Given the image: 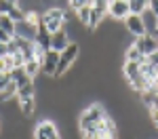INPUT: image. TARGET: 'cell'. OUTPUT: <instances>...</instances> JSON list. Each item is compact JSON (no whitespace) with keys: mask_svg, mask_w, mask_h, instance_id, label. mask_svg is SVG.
<instances>
[{"mask_svg":"<svg viewBox=\"0 0 158 139\" xmlns=\"http://www.w3.org/2000/svg\"><path fill=\"white\" fill-rule=\"evenodd\" d=\"M110 118L108 108H103L101 103H89L85 110L80 112V118H78V129L80 133H97L99 125Z\"/></svg>","mask_w":158,"mask_h":139,"instance_id":"1","label":"cell"},{"mask_svg":"<svg viewBox=\"0 0 158 139\" xmlns=\"http://www.w3.org/2000/svg\"><path fill=\"white\" fill-rule=\"evenodd\" d=\"M80 57V44L78 42H70L65 49L59 53V65H57V72H55V78H63L72 70V65L78 61Z\"/></svg>","mask_w":158,"mask_h":139,"instance_id":"2","label":"cell"},{"mask_svg":"<svg viewBox=\"0 0 158 139\" xmlns=\"http://www.w3.org/2000/svg\"><path fill=\"white\" fill-rule=\"evenodd\" d=\"M40 23L49 30V34H55L57 30H61L65 25V9L63 6H49L47 11L40 15Z\"/></svg>","mask_w":158,"mask_h":139,"instance_id":"3","label":"cell"},{"mask_svg":"<svg viewBox=\"0 0 158 139\" xmlns=\"http://www.w3.org/2000/svg\"><path fill=\"white\" fill-rule=\"evenodd\" d=\"M32 137L34 139H61V133H59V129H57V122H55V120L42 118L36 125Z\"/></svg>","mask_w":158,"mask_h":139,"instance_id":"4","label":"cell"},{"mask_svg":"<svg viewBox=\"0 0 158 139\" xmlns=\"http://www.w3.org/2000/svg\"><path fill=\"white\" fill-rule=\"evenodd\" d=\"M131 15L129 11V0H110L108 2V17H112L114 21H124Z\"/></svg>","mask_w":158,"mask_h":139,"instance_id":"5","label":"cell"},{"mask_svg":"<svg viewBox=\"0 0 158 139\" xmlns=\"http://www.w3.org/2000/svg\"><path fill=\"white\" fill-rule=\"evenodd\" d=\"M57 65H59V53H57V51H53V49H49L44 55H42V59H40V72H42L44 76L55 78Z\"/></svg>","mask_w":158,"mask_h":139,"instance_id":"6","label":"cell"},{"mask_svg":"<svg viewBox=\"0 0 158 139\" xmlns=\"http://www.w3.org/2000/svg\"><path fill=\"white\" fill-rule=\"evenodd\" d=\"M133 47L141 55H152V53H156L158 51V38L156 36H152V34H143V36H137L133 40Z\"/></svg>","mask_w":158,"mask_h":139,"instance_id":"7","label":"cell"},{"mask_svg":"<svg viewBox=\"0 0 158 139\" xmlns=\"http://www.w3.org/2000/svg\"><path fill=\"white\" fill-rule=\"evenodd\" d=\"M122 25H124V30H127L133 38L148 34V32H146V25H143V21H141V15H133V13H131V15L122 21Z\"/></svg>","mask_w":158,"mask_h":139,"instance_id":"8","label":"cell"},{"mask_svg":"<svg viewBox=\"0 0 158 139\" xmlns=\"http://www.w3.org/2000/svg\"><path fill=\"white\" fill-rule=\"evenodd\" d=\"M70 42H72V40H70V36H68V30H65V27H61V30L55 32V34H51V49L57 51V53H61Z\"/></svg>","mask_w":158,"mask_h":139,"instance_id":"9","label":"cell"},{"mask_svg":"<svg viewBox=\"0 0 158 139\" xmlns=\"http://www.w3.org/2000/svg\"><path fill=\"white\" fill-rule=\"evenodd\" d=\"M19 112H21V116H23V118H32V116L38 112V97L19 101Z\"/></svg>","mask_w":158,"mask_h":139,"instance_id":"10","label":"cell"},{"mask_svg":"<svg viewBox=\"0 0 158 139\" xmlns=\"http://www.w3.org/2000/svg\"><path fill=\"white\" fill-rule=\"evenodd\" d=\"M139 74H141V65H139V63H133V61H124L122 63V76H124L127 82L135 80Z\"/></svg>","mask_w":158,"mask_h":139,"instance_id":"11","label":"cell"},{"mask_svg":"<svg viewBox=\"0 0 158 139\" xmlns=\"http://www.w3.org/2000/svg\"><path fill=\"white\" fill-rule=\"evenodd\" d=\"M9 76H11V82L15 84V87L19 88V87H23V84H27L32 78L25 74V70L23 67H13L11 72H9Z\"/></svg>","mask_w":158,"mask_h":139,"instance_id":"12","label":"cell"},{"mask_svg":"<svg viewBox=\"0 0 158 139\" xmlns=\"http://www.w3.org/2000/svg\"><path fill=\"white\" fill-rule=\"evenodd\" d=\"M32 97H36V82L34 80H30L27 84L17 88V95H15V99L17 101H23V99H32Z\"/></svg>","mask_w":158,"mask_h":139,"instance_id":"13","label":"cell"},{"mask_svg":"<svg viewBox=\"0 0 158 139\" xmlns=\"http://www.w3.org/2000/svg\"><path fill=\"white\" fill-rule=\"evenodd\" d=\"M141 21H143V25H146V32L154 36V30H156V21H158V17H156V15H154L152 11H150V9H146V11L141 13Z\"/></svg>","mask_w":158,"mask_h":139,"instance_id":"14","label":"cell"},{"mask_svg":"<svg viewBox=\"0 0 158 139\" xmlns=\"http://www.w3.org/2000/svg\"><path fill=\"white\" fill-rule=\"evenodd\" d=\"M146 59H148V57H146V55H141L133 44L124 51V61H133V63H139V65H141V63H146Z\"/></svg>","mask_w":158,"mask_h":139,"instance_id":"15","label":"cell"},{"mask_svg":"<svg viewBox=\"0 0 158 139\" xmlns=\"http://www.w3.org/2000/svg\"><path fill=\"white\" fill-rule=\"evenodd\" d=\"M23 70L32 80H36V76L40 74V59H27V61L23 63Z\"/></svg>","mask_w":158,"mask_h":139,"instance_id":"16","label":"cell"},{"mask_svg":"<svg viewBox=\"0 0 158 139\" xmlns=\"http://www.w3.org/2000/svg\"><path fill=\"white\" fill-rule=\"evenodd\" d=\"M146 9H150V0H129V11L133 15H141Z\"/></svg>","mask_w":158,"mask_h":139,"instance_id":"17","label":"cell"},{"mask_svg":"<svg viewBox=\"0 0 158 139\" xmlns=\"http://www.w3.org/2000/svg\"><path fill=\"white\" fill-rule=\"evenodd\" d=\"M0 27H2L9 36H15V27H17V23L13 21L9 15H0Z\"/></svg>","mask_w":158,"mask_h":139,"instance_id":"18","label":"cell"},{"mask_svg":"<svg viewBox=\"0 0 158 139\" xmlns=\"http://www.w3.org/2000/svg\"><path fill=\"white\" fill-rule=\"evenodd\" d=\"M15 95H17V87L13 84V82H9L6 87L0 91V101L4 103V101H11V99H15Z\"/></svg>","mask_w":158,"mask_h":139,"instance_id":"19","label":"cell"},{"mask_svg":"<svg viewBox=\"0 0 158 139\" xmlns=\"http://www.w3.org/2000/svg\"><path fill=\"white\" fill-rule=\"evenodd\" d=\"M93 6V4H91ZM91 6H82V9H78L76 11V19H78V23L80 25H89V17H91Z\"/></svg>","mask_w":158,"mask_h":139,"instance_id":"20","label":"cell"},{"mask_svg":"<svg viewBox=\"0 0 158 139\" xmlns=\"http://www.w3.org/2000/svg\"><path fill=\"white\" fill-rule=\"evenodd\" d=\"M68 4H70V9L76 13L78 9H82V6H91L93 2H91V0H68Z\"/></svg>","mask_w":158,"mask_h":139,"instance_id":"21","label":"cell"},{"mask_svg":"<svg viewBox=\"0 0 158 139\" xmlns=\"http://www.w3.org/2000/svg\"><path fill=\"white\" fill-rule=\"evenodd\" d=\"M13 6H15V4L9 2V0H0V15H9Z\"/></svg>","mask_w":158,"mask_h":139,"instance_id":"22","label":"cell"},{"mask_svg":"<svg viewBox=\"0 0 158 139\" xmlns=\"http://www.w3.org/2000/svg\"><path fill=\"white\" fill-rule=\"evenodd\" d=\"M9 82H11V76H9V72H2V70H0V91L6 87Z\"/></svg>","mask_w":158,"mask_h":139,"instance_id":"23","label":"cell"},{"mask_svg":"<svg viewBox=\"0 0 158 139\" xmlns=\"http://www.w3.org/2000/svg\"><path fill=\"white\" fill-rule=\"evenodd\" d=\"M11 40H13V36H9V34H6V32H4V30L0 27V42H4V44H9Z\"/></svg>","mask_w":158,"mask_h":139,"instance_id":"24","label":"cell"},{"mask_svg":"<svg viewBox=\"0 0 158 139\" xmlns=\"http://www.w3.org/2000/svg\"><path fill=\"white\" fill-rule=\"evenodd\" d=\"M150 11L158 17V0H150Z\"/></svg>","mask_w":158,"mask_h":139,"instance_id":"25","label":"cell"},{"mask_svg":"<svg viewBox=\"0 0 158 139\" xmlns=\"http://www.w3.org/2000/svg\"><path fill=\"white\" fill-rule=\"evenodd\" d=\"M6 55H9V49H6V44H4V42H0V59H2V57H6Z\"/></svg>","mask_w":158,"mask_h":139,"instance_id":"26","label":"cell"},{"mask_svg":"<svg viewBox=\"0 0 158 139\" xmlns=\"http://www.w3.org/2000/svg\"><path fill=\"white\" fill-rule=\"evenodd\" d=\"M91 2H93V4H108L110 0H91Z\"/></svg>","mask_w":158,"mask_h":139,"instance_id":"27","label":"cell"},{"mask_svg":"<svg viewBox=\"0 0 158 139\" xmlns=\"http://www.w3.org/2000/svg\"><path fill=\"white\" fill-rule=\"evenodd\" d=\"M2 129H4V120H2V116H0V135H2Z\"/></svg>","mask_w":158,"mask_h":139,"instance_id":"28","label":"cell"},{"mask_svg":"<svg viewBox=\"0 0 158 139\" xmlns=\"http://www.w3.org/2000/svg\"><path fill=\"white\" fill-rule=\"evenodd\" d=\"M154 36L158 38V21H156V30H154Z\"/></svg>","mask_w":158,"mask_h":139,"instance_id":"29","label":"cell"},{"mask_svg":"<svg viewBox=\"0 0 158 139\" xmlns=\"http://www.w3.org/2000/svg\"><path fill=\"white\" fill-rule=\"evenodd\" d=\"M9 2H13V4H19V0H9Z\"/></svg>","mask_w":158,"mask_h":139,"instance_id":"30","label":"cell"},{"mask_svg":"<svg viewBox=\"0 0 158 139\" xmlns=\"http://www.w3.org/2000/svg\"><path fill=\"white\" fill-rule=\"evenodd\" d=\"M156 84H158V74H156Z\"/></svg>","mask_w":158,"mask_h":139,"instance_id":"31","label":"cell"}]
</instances>
